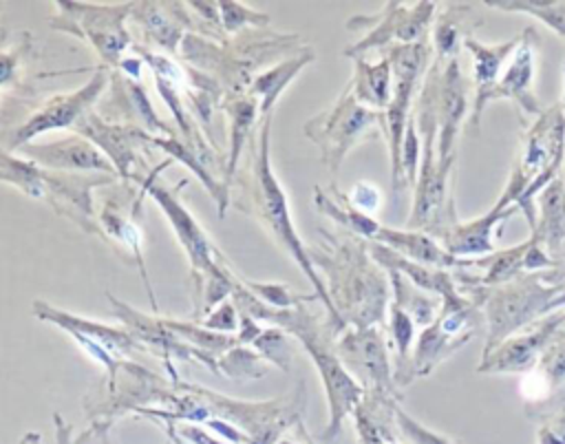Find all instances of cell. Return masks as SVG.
<instances>
[{
	"label": "cell",
	"instance_id": "obj_1",
	"mask_svg": "<svg viewBox=\"0 0 565 444\" xmlns=\"http://www.w3.org/2000/svg\"><path fill=\"white\" fill-rule=\"evenodd\" d=\"M483 294V311L488 318L486 351L490 353L505 338L527 329L536 318L565 305V283L547 281L543 274H523L494 287H475Z\"/></svg>",
	"mask_w": 565,
	"mask_h": 444
},
{
	"label": "cell",
	"instance_id": "obj_2",
	"mask_svg": "<svg viewBox=\"0 0 565 444\" xmlns=\"http://www.w3.org/2000/svg\"><path fill=\"white\" fill-rule=\"evenodd\" d=\"M430 46L426 40L415 44H393L391 49V66L395 73V82L391 88V102L386 106V130L391 135V155H393V188L399 190V150L406 128V110L417 86V77L428 60Z\"/></svg>",
	"mask_w": 565,
	"mask_h": 444
},
{
	"label": "cell",
	"instance_id": "obj_3",
	"mask_svg": "<svg viewBox=\"0 0 565 444\" xmlns=\"http://www.w3.org/2000/svg\"><path fill=\"white\" fill-rule=\"evenodd\" d=\"M536 55H539V35L534 29H525L519 35V44L512 53V60L508 62L505 73L497 80V84L481 93L475 95V108H472V124H479V117L490 99H514L525 113L530 115H541V104L536 102L532 93V82L536 73Z\"/></svg>",
	"mask_w": 565,
	"mask_h": 444
},
{
	"label": "cell",
	"instance_id": "obj_4",
	"mask_svg": "<svg viewBox=\"0 0 565 444\" xmlns=\"http://www.w3.org/2000/svg\"><path fill=\"white\" fill-rule=\"evenodd\" d=\"M565 325V311H556L547 318L534 323V327L523 329L501 345H497L490 353H483L481 364L477 367L481 373H527L539 367L550 340Z\"/></svg>",
	"mask_w": 565,
	"mask_h": 444
},
{
	"label": "cell",
	"instance_id": "obj_5",
	"mask_svg": "<svg viewBox=\"0 0 565 444\" xmlns=\"http://www.w3.org/2000/svg\"><path fill=\"white\" fill-rule=\"evenodd\" d=\"M437 68V135H439V163H452V146L459 133V121L468 108V82L461 73L459 57L446 60L441 68V60L433 62Z\"/></svg>",
	"mask_w": 565,
	"mask_h": 444
},
{
	"label": "cell",
	"instance_id": "obj_6",
	"mask_svg": "<svg viewBox=\"0 0 565 444\" xmlns=\"http://www.w3.org/2000/svg\"><path fill=\"white\" fill-rule=\"evenodd\" d=\"M516 201L512 197L510 190H503L501 199L494 203V208L490 212H486L483 216L475 219V221H455L450 225H446L439 234L444 236V250L457 258V256H472V254H488L494 250L492 243V228L503 221L505 216H510L512 212H516Z\"/></svg>",
	"mask_w": 565,
	"mask_h": 444
},
{
	"label": "cell",
	"instance_id": "obj_7",
	"mask_svg": "<svg viewBox=\"0 0 565 444\" xmlns=\"http://www.w3.org/2000/svg\"><path fill=\"white\" fill-rule=\"evenodd\" d=\"M258 175H260L263 203H265L263 208H265V212H267L269 223L274 225V232H276V234H278V239L289 247V252L296 256V261L302 265V269L309 274V278L313 281V285H316L318 294H320V296H322V300L329 305V311L338 318V314H335V309H333L331 300H329V298H327V294H324L322 283H320V281H318V276L313 274V269H311V265H309V258H307V254H305V250H302L300 241H298V239H296V234H294V228H291V221H289V214H287V205H285V194L280 192V188H278L276 179H274V177H271V172H269V161H267V137H263V155H260Z\"/></svg>",
	"mask_w": 565,
	"mask_h": 444
},
{
	"label": "cell",
	"instance_id": "obj_8",
	"mask_svg": "<svg viewBox=\"0 0 565 444\" xmlns=\"http://www.w3.org/2000/svg\"><path fill=\"white\" fill-rule=\"evenodd\" d=\"M340 347L347 353L349 362L362 373L364 382L373 384L375 393H382V395L393 393L386 345L382 334L375 327H366V329H358L355 334H349L340 342Z\"/></svg>",
	"mask_w": 565,
	"mask_h": 444
},
{
	"label": "cell",
	"instance_id": "obj_9",
	"mask_svg": "<svg viewBox=\"0 0 565 444\" xmlns=\"http://www.w3.org/2000/svg\"><path fill=\"white\" fill-rule=\"evenodd\" d=\"M435 15L433 2H415V4H397L393 2L386 13L384 22L364 38L355 51H364L375 44H384L391 40H399V44H415L426 40V29Z\"/></svg>",
	"mask_w": 565,
	"mask_h": 444
},
{
	"label": "cell",
	"instance_id": "obj_10",
	"mask_svg": "<svg viewBox=\"0 0 565 444\" xmlns=\"http://www.w3.org/2000/svg\"><path fill=\"white\" fill-rule=\"evenodd\" d=\"M536 223L532 234L552 254H558L565 245V168L536 194Z\"/></svg>",
	"mask_w": 565,
	"mask_h": 444
},
{
	"label": "cell",
	"instance_id": "obj_11",
	"mask_svg": "<svg viewBox=\"0 0 565 444\" xmlns=\"http://www.w3.org/2000/svg\"><path fill=\"white\" fill-rule=\"evenodd\" d=\"M380 113H373L358 104L355 97H342V102L333 108V115L327 121L324 133L331 139L329 155L333 157V170L338 168L340 159L344 157L347 148L355 144V139L375 121H380Z\"/></svg>",
	"mask_w": 565,
	"mask_h": 444
},
{
	"label": "cell",
	"instance_id": "obj_12",
	"mask_svg": "<svg viewBox=\"0 0 565 444\" xmlns=\"http://www.w3.org/2000/svg\"><path fill=\"white\" fill-rule=\"evenodd\" d=\"M375 239L384 241L393 252H397L404 258L415 261L419 265H428V267H452V265H457V258H452L444 247H439L424 232L380 228Z\"/></svg>",
	"mask_w": 565,
	"mask_h": 444
},
{
	"label": "cell",
	"instance_id": "obj_13",
	"mask_svg": "<svg viewBox=\"0 0 565 444\" xmlns=\"http://www.w3.org/2000/svg\"><path fill=\"white\" fill-rule=\"evenodd\" d=\"M519 44V38L514 40H508L503 44H483L475 38H466L463 40V46L470 51L472 55V73H475V84H477V93L475 95H481L486 91H490L497 80H499V73H501V66L505 64V60L514 53Z\"/></svg>",
	"mask_w": 565,
	"mask_h": 444
},
{
	"label": "cell",
	"instance_id": "obj_14",
	"mask_svg": "<svg viewBox=\"0 0 565 444\" xmlns=\"http://www.w3.org/2000/svg\"><path fill=\"white\" fill-rule=\"evenodd\" d=\"M102 82H104L102 77H95L84 91H79L66 99H60L57 104H51L46 110H42L38 117H33V121H29V126H24L18 133V141H24V139L33 137L35 133L53 128V126H66L97 95V91L102 88Z\"/></svg>",
	"mask_w": 565,
	"mask_h": 444
},
{
	"label": "cell",
	"instance_id": "obj_15",
	"mask_svg": "<svg viewBox=\"0 0 565 444\" xmlns=\"http://www.w3.org/2000/svg\"><path fill=\"white\" fill-rule=\"evenodd\" d=\"M391 60H382L380 64L369 66L366 62L358 64V82H355V99L373 106H388L391 102Z\"/></svg>",
	"mask_w": 565,
	"mask_h": 444
},
{
	"label": "cell",
	"instance_id": "obj_16",
	"mask_svg": "<svg viewBox=\"0 0 565 444\" xmlns=\"http://www.w3.org/2000/svg\"><path fill=\"white\" fill-rule=\"evenodd\" d=\"M391 331H393L395 349H397V356H399L397 376H395V380H397L402 376V371H404V362L408 358V349H411L413 334H415V323H413L411 314L406 311V307L397 298L391 305Z\"/></svg>",
	"mask_w": 565,
	"mask_h": 444
},
{
	"label": "cell",
	"instance_id": "obj_17",
	"mask_svg": "<svg viewBox=\"0 0 565 444\" xmlns=\"http://www.w3.org/2000/svg\"><path fill=\"white\" fill-rule=\"evenodd\" d=\"M536 369L547 378L552 391L565 384V331H563V327L550 340Z\"/></svg>",
	"mask_w": 565,
	"mask_h": 444
},
{
	"label": "cell",
	"instance_id": "obj_18",
	"mask_svg": "<svg viewBox=\"0 0 565 444\" xmlns=\"http://www.w3.org/2000/svg\"><path fill=\"white\" fill-rule=\"evenodd\" d=\"M417 157H419V137L415 121L408 119L404 128V139H402V150H399V177L408 183H417Z\"/></svg>",
	"mask_w": 565,
	"mask_h": 444
},
{
	"label": "cell",
	"instance_id": "obj_19",
	"mask_svg": "<svg viewBox=\"0 0 565 444\" xmlns=\"http://www.w3.org/2000/svg\"><path fill=\"white\" fill-rule=\"evenodd\" d=\"M550 391H552V387H550L547 378L539 369L527 371L523 376V380H521V393H523L525 400L541 402V400H545L550 395Z\"/></svg>",
	"mask_w": 565,
	"mask_h": 444
},
{
	"label": "cell",
	"instance_id": "obj_20",
	"mask_svg": "<svg viewBox=\"0 0 565 444\" xmlns=\"http://www.w3.org/2000/svg\"><path fill=\"white\" fill-rule=\"evenodd\" d=\"M351 199H353V205L358 210H375L380 205V194L369 183H358L351 192Z\"/></svg>",
	"mask_w": 565,
	"mask_h": 444
},
{
	"label": "cell",
	"instance_id": "obj_21",
	"mask_svg": "<svg viewBox=\"0 0 565 444\" xmlns=\"http://www.w3.org/2000/svg\"><path fill=\"white\" fill-rule=\"evenodd\" d=\"M57 444H68V426H64L60 417H57Z\"/></svg>",
	"mask_w": 565,
	"mask_h": 444
},
{
	"label": "cell",
	"instance_id": "obj_22",
	"mask_svg": "<svg viewBox=\"0 0 565 444\" xmlns=\"http://www.w3.org/2000/svg\"><path fill=\"white\" fill-rule=\"evenodd\" d=\"M22 444H40L38 433H26V435H24V440H22Z\"/></svg>",
	"mask_w": 565,
	"mask_h": 444
},
{
	"label": "cell",
	"instance_id": "obj_23",
	"mask_svg": "<svg viewBox=\"0 0 565 444\" xmlns=\"http://www.w3.org/2000/svg\"><path fill=\"white\" fill-rule=\"evenodd\" d=\"M563 77H565V68H563ZM563 106H565V88H563Z\"/></svg>",
	"mask_w": 565,
	"mask_h": 444
},
{
	"label": "cell",
	"instance_id": "obj_24",
	"mask_svg": "<svg viewBox=\"0 0 565 444\" xmlns=\"http://www.w3.org/2000/svg\"><path fill=\"white\" fill-rule=\"evenodd\" d=\"M563 331H565V325H563Z\"/></svg>",
	"mask_w": 565,
	"mask_h": 444
}]
</instances>
